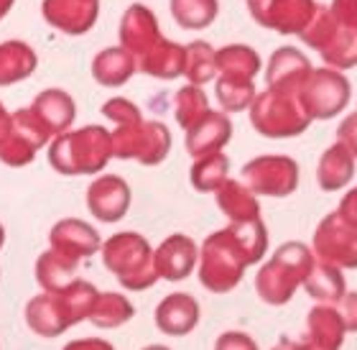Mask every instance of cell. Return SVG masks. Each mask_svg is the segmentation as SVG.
I'll use <instances>...</instances> for the list:
<instances>
[{
    "instance_id": "obj_1",
    "label": "cell",
    "mask_w": 357,
    "mask_h": 350,
    "mask_svg": "<svg viewBox=\"0 0 357 350\" xmlns=\"http://www.w3.org/2000/svg\"><path fill=\"white\" fill-rule=\"evenodd\" d=\"M268 233L261 220L232 223L212 233L199 251V282L215 294H227L243 282L248 266L266 256Z\"/></svg>"
},
{
    "instance_id": "obj_2",
    "label": "cell",
    "mask_w": 357,
    "mask_h": 350,
    "mask_svg": "<svg viewBox=\"0 0 357 350\" xmlns=\"http://www.w3.org/2000/svg\"><path fill=\"white\" fill-rule=\"evenodd\" d=\"M95 297L97 289L84 279H75L61 291H41L26 305V325L38 337H59L87 320Z\"/></svg>"
},
{
    "instance_id": "obj_3",
    "label": "cell",
    "mask_w": 357,
    "mask_h": 350,
    "mask_svg": "<svg viewBox=\"0 0 357 350\" xmlns=\"http://www.w3.org/2000/svg\"><path fill=\"white\" fill-rule=\"evenodd\" d=\"M112 159L110 133L100 126H84L79 131H64L54 136L49 143V161L59 174L77 177V174L102 172Z\"/></svg>"
},
{
    "instance_id": "obj_4",
    "label": "cell",
    "mask_w": 357,
    "mask_h": 350,
    "mask_svg": "<svg viewBox=\"0 0 357 350\" xmlns=\"http://www.w3.org/2000/svg\"><path fill=\"white\" fill-rule=\"evenodd\" d=\"M314 256L309 251V246L291 240L283 243L278 251L273 254V258L268 263H263L258 276H255V291L266 305H286L296 289L304 284V279L309 276L314 266Z\"/></svg>"
},
{
    "instance_id": "obj_5",
    "label": "cell",
    "mask_w": 357,
    "mask_h": 350,
    "mask_svg": "<svg viewBox=\"0 0 357 350\" xmlns=\"http://www.w3.org/2000/svg\"><path fill=\"white\" fill-rule=\"evenodd\" d=\"M100 254H102L105 268L118 276L123 289L143 291L158 282L156 266H153V248L138 233H115L102 243Z\"/></svg>"
},
{
    "instance_id": "obj_6",
    "label": "cell",
    "mask_w": 357,
    "mask_h": 350,
    "mask_svg": "<svg viewBox=\"0 0 357 350\" xmlns=\"http://www.w3.org/2000/svg\"><path fill=\"white\" fill-rule=\"evenodd\" d=\"M250 120L255 131L268 138H291L304 133L312 123L298 97L278 89H266L263 95H255L250 103Z\"/></svg>"
},
{
    "instance_id": "obj_7",
    "label": "cell",
    "mask_w": 357,
    "mask_h": 350,
    "mask_svg": "<svg viewBox=\"0 0 357 350\" xmlns=\"http://www.w3.org/2000/svg\"><path fill=\"white\" fill-rule=\"evenodd\" d=\"M301 38L317 49L332 69H350L357 64V31L342 26L329 8L317 6V13L301 31Z\"/></svg>"
},
{
    "instance_id": "obj_8",
    "label": "cell",
    "mask_w": 357,
    "mask_h": 350,
    "mask_svg": "<svg viewBox=\"0 0 357 350\" xmlns=\"http://www.w3.org/2000/svg\"><path fill=\"white\" fill-rule=\"evenodd\" d=\"M112 156L135 159L146 166L161 164L172 151V133L158 120H138L118 126L115 133H110Z\"/></svg>"
},
{
    "instance_id": "obj_9",
    "label": "cell",
    "mask_w": 357,
    "mask_h": 350,
    "mask_svg": "<svg viewBox=\"0 0 357 350\" xmlns=\"http://www.w3.org/2000/svg\"><path fill=\"white\" fill-rule=\"evenodd\" d=\"M296 97L309 118L327 120L344 110L350 100V82L335 69H312Z\"/></svg>"
},
{
    "instance_id": "obj_10",
    "label": "cell",
    "mask_w": 357,
    "mask_h": 350,
    "mask_svg": "<svg viewBox=\"0 0 357 350\" xmlns=\"http://www.w3.org/2000/svg\"><path fill=\"white\" fill-rule=\"evenodd\" d=\"M54 136L49 128L41 123L36 112L31 108L13 112L10 115V131H8L6 141L0 143V161L8 166H26L33 161L38 149H44Z\"/></svg>"
},
{
    "instance_id": "obj_11",
    "label": "cell",
    "mask_w": 357,
    "mask_h": 350,
    "mask_svg": "<svg viewBox=\"0 0 357 350\" xmlns=\"http://www.w3.org/2000/svg\"><path fill=\"white\" fill-rule=\"evenodd\" d=\"M314 251L321 263L337 268H357V228L340 212H332L314 233Z\"/></svg>"
},
{
    "instance_id": "obj_12",
    "label": "cell",
    "mask_w": 357,
    "mask_h": 350,
    "mask_svg": "<svg viewBox=\"0 0 357 350\" xmlns=\"http://www.w3.org/2000/svg\"><path fill=\"white\" fill-rule=\"evenodd\" d=\"M243 184L253 194L286 197L298 187V164L289 156H258L243 166Z\"/></svg>"
},
{
    "instance_id": "obj_13",
    "label": "cell",
    "mask_w": 357,
    "mask_h": 350,
    "mask_svg": "<svg viewBox=\"0 0 357 350\" xmlns=\"http://www.w3.org/2000/svg\"><path fill=\"white\" fill-rule=\"evenodd\" d=\"M255 21L278 34H301L317 13L314 0H248Z\"/></svg>"
},
{
    "instance_id": "obj_14",
    "label": "cell",
    "mask_w": 357,
    "mask_h": 350,
    "mask_svg": "<svg viewBox=\"0 0 357 350\" xmlns=\"http://www.w3.org/2000/svg\"><path fill=\"white\" fill-rule=\"evenodd\" d=\"M87 207L100 223H118L130 207V187L118 174H102L89 184Z\"/></svg>"
},
{
    "instance_id": "obj_15",
    "label": "cell",
    "mask_w": 357,
    "mask_h": 350,
    "mask_svg": "<svg viewBox=\"0 0 357 350\" xmlns=\"http://www.w3.org/2000/svg\"><path fill=\"white\" fill-rule=\"evenodd\" d=\"M199 261V248L189 235H169L161 246L153 251V266H156L158 279L166 282H181L192 274Z\"/></svg>"
},
{
    "instance_id": "obj_16",
    "label": "cell",
    "mask_w": 357,
    "mask_h": 350,
    "mask_svg": "<svg viewBox=\"0 0 357 350\" xmlns=\"http://www.w3.org/2000/svg\"><path fill=\"white\" fill-rule=\"evenodd\" d=\"M49 243H52L54 251H59V254L69 256L75 261L89 258L102 248L100 233L89 223L77 220V217H67V220H59L54 225L52 233H49Z\"/></svg>"
},
{
    "instance_id": "obj_17",
    "label": "cell",
    "mask_w": 357,
    "mask_h": 350,
    "mask_svg": "<svg viewBox=\"0 0 357 350\" xmlns=\"http://www.w3.org/2000/svg\"><path fill=\"white\" fill-rule=\"evenodd\" d=\"M199 302L184 291H174V294L161 299V305L156 307V328L172 337L189 335L199 325Z\"/></svg>"
},
{
    "instance_id": "obj_18",
    "label": "cell",
    "mask_w": 357,
    "mask_h": 350,
    "mask_svg": "<svg viewBox=\"0 0 357 350\" xmlns=\"http://www.w3.org/2000/svg\"><path fill=\"white\" fill-rule=\"evenodd\" d=\"M309 75H312V64H309L304 54L294 49V46H283L271 57V64H268V89L296 95Z\"/></svg>"
},
{
    "instance_id": "obj_19",
    "label": "cell",
    "mask_w": 357,
    "mask_h": 350,
    "mask_svg": "<svg viewBox=\"0 0 357 350\" xmlns=\"http://www.w3.org/2000/svg\"><path fill=\"white\" fill-rule=\"evenodd\" d=\"M232 138V123L225 112L209 110L202 115L189 131H186V151L194 159L209 156L225 149V143Z\"/></svg>"
},
{
    "instance_id": "obj_20",
    "label": "cell",
    "mask_w": 357,
    "mask_h": 350,
    "mask_svg": "<svg viewBox=\"0 0 357 350\" xmlns=\"http://www.w3.org/2000/svg\"><path fill=\"white\" fill-rule=\"evenodd\" d=\"M120 38H123V49L133 59H138L164 36L158 31L156 15L151 13L149 8L130 6L126 10V15H123V23H120Z\"/></svg>"
},
{
    "instance_id": "obj_21",
    "label": "cell",
    "mask_w": 357,
    "mask_h": 350,
    "mask_svg": "<svg viewBox=\"0 0 357 350\" xmlns=\"http://www.w3.org/2000/svg\"><path fill=\"white\" fill-rule=\"evenodd\" d=\"M46 21L67 34H84L95 26L97 0H46Z\"/></svg>"
},
{
    "instance_id": "obj_22",
    "label": "cell",
    "mask_w": 357,
    "mask_h": 350,
    "mask_svg": "<svg viewBox=\"0 0 357 350\" xmlns=\"http://www.w3.org/2000/svg\"><path fill=\"white\" fill-rule=\"evenodd\" d=\"M31 110L41 118V123L49 128L52 136H59L64 131H69V126L75 123V115H77L75 100L64 89H44L33 100Z\"/></svg>"
},
{
    "instance_id": "obj_23",
    "label": "cell",
    "mask_w": 357,
    "mask_h": 350,
    "mask_svg": "<svg viewBox=\"0 0 357 350\" xmlns=\"http://www.w3.org/2000/svg\"><path fill=\"white\" fill-rule=\"evenodd\" d=\"M135 69H141L151 77H161V80H174V77L184 75V46L169 44L161 38L143 57L135 59Z\"/></svg>"
},
{
    "instance_id": "obj_24",
    "label": "cell",
    "mask_w": 357,
    "mask_h": 350,
    "mask_svg": "<svg viewBox=\"0 0 357 350\" xmlns=\"http://www.w3.org/2000/svg\"><path fill=\"white\" fill-rule=\"evenodd\" d=\"M133 314L135 307L130 305V299L126 294H120V291H97L87 320L97 330H115L133 320Z\"/></svg>"
},
{
    "instance_id": "obj_25",
    "label": "cell",
    "mask_w": 357,
    "mask_h": 350,
    "mask_svg": "<svg viewBox=\"0 0 357 350\" xmlns=\"http://www.w3.org/2000/svg\"><path fill=\"white\" fill-rule=\"evenodd\" d=\"M217 205L232 223H250V220H261V205L255 200V194L248 189L243 182L227 179L220 189H217Z\"/></svg>"
},
{
    "instance_id": "obj_26",
    "label": "cell",
    "mask_w": 357,
    "mask_h": 350,
    "mask_svg": "<svg viewBox=\"0 0 357 350\" xmlns=\"http://www.w3.org/2000/svg\"><path fill=\"white\" fill-rule=\"evenodd\" d=\"M344 322L335 307L319 305L306 317V337L327 350H340L344 340Z\"/></svg>"
},
{
    "instance_id": "obj_27",
    "label": "cell",
    "mask_w": 357,
    "mask_h": 350,
    "mask_svg": "<svg viewBox=\"0 0 357 350\" xmlns=\"http://www.w3.org/2000/svg\"><path fill=\"white\" fill-rule=\"evenodd\" d=\"M352 177H355V156L342 143H335L332 149L324 151V156L319 159V169H317V179L324 192L342 189L350 184Z\"/></svg>"
},
{
    "instance_id": "obj_28",
    "label": "cell",
    "mask_w": 357,
    "mask_h": 350,
    "mask_svg": "<svg viewBox=\"0 0 357 350\" xmlns=\"http://www.w3.org/2000/svg\"><path fill=\"white\" fill-rule=\"evenodd\" d=\"M77 266H79V261H75V258H69V256L49 248L46 254L38 256V261H36L38 286L44 291L67 289L69 284L77 279Z\"/></svg>"
},
{
    "instance_id": "obj_29",
    "label": "cell",
    "mask_w": 357,
    "mask_h": 350,
    "mask_svg": "<svg viewBox=\"0 0 357 350\" xmlns=\"http://www.w3.org/2000/svg\"><path fill=\"white\" fill-rule=\"evenodd\" d=\"M36 69V54L29 44L8 41L0 44V87L15 85L33 75Z\"/></svg>"
},
{
    "instance_id": "obj_30",
    "label": "cell",
    "mask_w": 357,
    "mask_h": 350,
    "mask_svg": "<svg viewBox=\"0 0 357 350\" xmlns=\"http://www.w3.org/2000/svg\"><path fill=\"white\" fill-rule=\"evenodd\" d=\"M135 72V59L126 49H105L102 54L95 57V64H92V75L100 85L105 87H120L126 85Z\"/></svg>"
},
{
    "instance_id": "obj_31",
    "label": "cell",
    "mask_w": 357,
    "mask_h": 350,
    "mask_svg": "<svg viewBox=\"0 0 357 350\" xmlns=\"http://www.w3.org/2000/svg\"><path fill=\"white\" fill-rule=\"evenodd\" d=\"M304 289L309 297L324 305H337L344 297V276L337 266L314 263L309 276L304 279Z\"/></svg>"
},
{
    "instance_id": "obj_32",
    "label": "cell",
    "mask_w": 357,
    "mask_h": 350,
    "mask_svg": "<svg viewBox=\"0 0 357 350\" xmlns=\"http://www.w3.org/2000/svg\"><path fill=\"white\" fill-rule=\"evenodd\" d=\"M217 72L220 77H235V80H253L261 72V57L250 46L235 44L215 52Z\"/></svg>"
},
{
    "instance_id": "obj_33",
    "label": "cell",
    "mask_w": 357,
    "mask_h": 350,
    "mask_svg": "<svg viewBox=\"0 0 357 350\" xmlns=\"http://www.w3.org/2000/svg\"><path fill=\"white\" fill-rule=\"evenodd\" d=\"M227 172H230V159L225 156L222 151H217L209 156L194 159L189 177H192V184L197 192H217L227 182Z\"/></svg>"
},
{
    "instance_id": "obj_34",
    "label": "cell",
    "mask_w": 357,
    "mask_h": 350,
    "mask_svg": "<svg viewBox=\"0 0 357 350\" xmlns=\"http://www.w3.org/2000/svg\"><path fill=\"white\" fill-rule=\"evenodd\" d=\"M184 75L189 77L192 85H204L209 80H215L217 75V59L215 49L204 41H194L192 46L184 49Z\"/></svg>"
},
{
    "instance_id": "obj_35",
    "label": "cell",
    "mask_w": 357,
    "mask_h": 350,
    "mask_svg": "<svg viewBox=\"0 0 357 350\" xmlns=\"http://www.w3.org/2000/svg\"><path fill=\"white\" fill-rule=\"evenodd\" d=\"M172 13L181 29H207L217 15V0H172Z\"/></svg>"
},
{
    "instance_id": "obj_36",
    "label": "cell",
    "mask_w": 357,
    "mask_h": 350,
    "mask_svg": "<svg viewBox=\"0 0 357 350\" xmlns=\"http://www.w3.org/2000/svg\"><path fill=\"white\" fill-rule=\"evenodd\" d=\"M217 100L222 105V110L240 112L248 110L255 100L253 80H235V77H220L217 80Z\"/></svg>"
},
{
    "instance_id": "obj_37",
    "label": "cell",
    "mask_w": 357,
    "mask_h": 350,
    "mask_svg": "<svg viewBox=\"0 0 357 350\" xmlns=\"http://www.w3.org/2000/svg\"><path fill=\"white\" fill-rule=\"evenodd\" d=\"M174 112H176V120L178 126L189 131V128L202 118V115H207L209 112V105H207V95L202 92L197 85H189V87H181L176 92V105H174Z\"/></svg>"
},
{
    "instance_id": "obj_38",
    "label": "cell",
    "mask_w": 357,
    "mask_h": 350,
    "mask_svg": "<svg viewBox=\"0 0 357 350\" xmlns=\"http://www.w3.org/2000/svg\"><path fill=\"white\" fill-rule=\"evenodd\" d=\"M102 115L110 118L112 123H118V126H128V123L143 120L138 105H133L130 100H126V97H112V100H107V103L102 105Z\"/></svg>"
},
{
    "instance_id": "obj_39",
    "label": "cell",
    "mask_w": 357,
    "mask_h": 350,
    "mask_svg": "<svg viewBox=\"0 0 357 350\" xmlns=\"http://www.w3.org/2000/svg\"><path fill=\"white\" fill-rule=\"evenodd\" d=\"M215 350H258V345L250 335L232 330V333H225V335L217 337Z\"/></svg>"
},
{
    "instance_id": "obj_40",
    "label": "cell",
    "mask_w": 357,
    "mask_h": 350,
    "mask_svg": "<svg viewBox=\"0 0 357 350\" xmlns=\"http://www.w3.org/2000/svg\"><path fill=\"white\" fill-rule=\"evenodd\" d=\"M335 18L347 29L357 31V0H335L332 8H329Z\"/></svg>"
},
{
    "instance_id": "obj_41",
    "label": "cell",
    "mask_w": 357,
    "mask_h": 350,
    "mask_svg": "<svg viewBox=\"0 0 357 350\" xmlns=\"http://www.w3.org/2000/svg\"><path fill=\"white\" fill-rule=\"evenodd\" d=\"M337 143H342L352 156H357V112L350 115V118L340 126V131H337Z\"/></svg>"
},
{
    "instance_id": "obj_42",
    "label": "cell",
    "mask_w": 357,
    "mask_h": 350,
    "mask_svg": "<svg viewBox=\"0 0 357 350\" xmlns=\"http://www.w3.org/2000/svg\"><path fill=\"white\" fill-rule=\"evenodd\" d=\"M340 317L344 322V330L347 333H357V294H344L340 299Z\"/></svg>"
},
{
    "instance_id": "obj_43",
    "label": "cell",
    "mask_w": 357,
    "mask_h": 350,
    "mask_svg": "<svg viewBox=\"0 0 357 350\" xmlns=\"http://www.w3.org/2000/svg\"><path fill=\"white\" fill-rule=\"evenodd\" d=\"M61 350H115L112 343L102 340V337H79V340H72Z\"/></svg>"
},
{
    "instance_id": "obj_44",
    "label": "cell",
    "mask_w": 357,
    "mask_h": 350,
    "mask_svg": "<svg viewBox=\"0 0 357 350\" xmlns=\"http://www.w3.org/2000/svg\"><path fill=\"white\" fill-rule=\"evenodd\" d=\"M337 212H340L347 223H352L357 228V187L352 189V192L344 194V200H342V205H340V210H337Z\"/></svg>"
},
{
    "instance_id": "obj_45",
    "label": "cell",
    "mask_w": 357,
    "mask_h": 350,
    "mask_svg": "<svg viewBox=\"0 0 357 350\" xmlns=\"http://www.w3.org/2000/svg\"><path fill=\"white\" fill-rule=\"evenodd\" d=\"M273 350H327V348H321V345L312 343L309 337H306V340H301V343H296V340H289V337H283L281 343L275 345Z\"/></svg>"
},
{
    "instance_id": "obj_46",
    "label": "cell",
    "mask_w": 357,
    "mask_h": 350,
    "mask_svg": "<svg viewBox=\"0 0 357 350\" xmlns=\"http://www.w3.org/2000/svg\"><path fill=\"white\" fill-rule=\"evenodd\" d=\"M8 131H10V115L6 112V108L0 105V143L6 141Z\"/></svg>"
},
{
    "instance_id": "obj_47",
    "label": "cell",
    "mask_w": 357,
    "mask_h": 350,
    "mask_svg": "<svg viewBox=\"0 0 357 350\" xmlns=\"http://www.w3.org/2000/svg\"><path fill=\"white\" fill-rule=\"evenodd\" d=\"M10 8H13V0H0V18H3Z\"/></svg>"
},
{
    "instance_id": "obj_48",
    "label": "cell",
    "mask_w": 357,
    "mask_h": 350,
    "mask_svg": "<svg viewBox=\"0 0 357 350\" xmlns=\"http://www.w3.org/2000/svg\"><path fill=\"white\" fill-rule=\"evenodd\" d=\"M143 350H169L166 345H149V348H143Z\"/></svg>"
},
{
    "instance_id": "obj_49",
    "label": "cell",
    "mask_w": 357,
    "mask_h": 350,
    "mask_svg": "<svg viewBox=\"0 0 357 350\" xmlns=\"http://www.w3.org/2000/svg\"><path fill=\"white\" fill-rule=\"evenodd\" d=\"M3 243H6V231H3V225H0V248H3Z\"/></svg>"
}]
</instances>
